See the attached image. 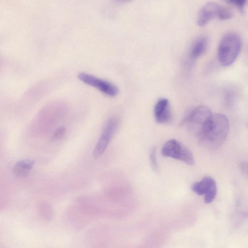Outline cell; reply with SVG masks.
Instances as JSON below:
<instances>
[{
	"instance_id": "6da1fadb",
	"label": "cell",
	"mask_w": 248,
	"mask_h": 248,
	"mask_svg": "<svg viewBox=\"0 0 248 248\" xmlns=\"http://www.w3.org/2000/svg\"><path fill=\"white\" fill-rule=\"evenodd\" d=\"M229 128V121L225 114L213 113L205 128L198 138L205 145L210 148H216L225 141L228 135Z\"/></svg>"
},
{
	"instance_id": "7a4b0ae2",
	"label": "cell",
	"mask_w": 248,
	"mask_h": 248,
	"mask_svg": "<svg viewBox=\"0 0 248 248\" xmlns=\"http://www.w3.org/2000/svg\"><path fill=\"white\" fill-rule=\"evenodd\" d=\"M240 36L234 32L225 34L221 39L217 48V58L219 63L224 67L233 64L241 50Z\"/></svg>"
},
{
	"instance_id": "3957f363",
	"label": "cell",
	"mask_w": 248,
	"mask_h": 248,
	"mask_svg": "<svg viewBox=\"0 0 248 248\" xmlns=\"http://www.w3.org/2000/svg\"><path fill=\"white\" fill-rule=\"evenodd\" d=\"M213 113L205 105H200L193 108L185 117L182 124L197 137L203 132L209 123Z\"/></svg>"
},
{
	"instance_id": "277c9868",
	"label": "cell",
	"mask_w": 248,
	"mask_h": 248,
	"mask_svg": "<svg viewBox=\"0 0 248 248\" xmlns=\"http://www.w3.org/2000/svg\"><path fill=\"white\" fill-rule=\"evenodd\" d=\"M161 154L164 156L181 160L188 165L192 166L195 163L190 150L175 139L170 140L164 144Z\"/></svg>"
},
{
	"instance_id": "5b68a950",
	"label": "cell",
	"mask_w": 248,
	"mask_h": 248,
	"mask_svg": "<svg viewBox=\"0 0 248 248\" xmlns=\"http://www.w3.org/2000/svg\"><path fill=\"white\" fill-rule=\"evenodd\" d=\"M118 123L119 120L116 116H112L108 120L94 147L93 152L94 158H98L103 154L117 128Z\"/></svg>"
},
{
	"instance_id": "8992f818",
	"label": "cell",
	"mask_w": 248,
	"mask_h": 248,
	"mask_svg": "<svg viewBox=\"0 0 248 248\" xmlns=\"http://www.w3.org/2000/svg\"><path fill=\"white\" fill-rule=\"evenodd\" d=\"M78 78L84 83L91 86L103 93L109 96H115L117 95L119 90L114 84L86 73H80Z\"/></svg>"
},
{
	"instance_id": "52a82bcc",
	"label": "cell",
	"mask_w": 248,
	"mask_h": 248,
	"mask_svg": "<svg viewBox=\"0 0 248 248\" xmlns=\"http://www.w3.org/2000/svg\"><path fill=\"white\" fill-rule=\"evenodd\" d=\"M191 190L199 195H204L205 203H210L216 196L217 185L212 177L205 176L200 181L193 183Z\"/></svg>"
},
{
	"instance_id": "ba28073f",
	"label": "cell",
	"mask_w": 248,
	"mask_h": 248,
	"mask_svg": "<svg viewBox=\"0 0 248 248\" xmlns=\"http://www.w3.org/2000/svg\"><path fill=\"white\" fill-rule=\"evenodd\" d=\"M220 5L215 2H209L201 9L197 17V24L202 27L211 20L218 17Z\"/></svg>"
},
{
	"instance_id": "9c48e42d",
	"label": "cell",
	"mask_w": 248,
	"mask_h": 248,
	"mask_svg": "<svg viewBox=\"0 0 248 248\" xmlns=\"http://www.w3.org/2000/svg\"><path fill=\"white\" fill-rule=\"evenodd\" d=\"M155 118L156 123L160 124L170 122L172 115L169 100L166 98L160 99L154 108Z\"/></svg>"
},
{
	"instance_id": "30bf717a",
	"label": "cell",
	"mask_w": 248,
	"mask_h": 248,
	"mask_svg": "<svg viewBox=\"0 0 248 248\" xmlns=\"http://www.w3.org/2000/svg\"><path fill=\"white\" fill-rule=\"evenodd\" d=\"M209 41L205 36L197 37L192 43L189 50V56L190 59L194 60L202 56L206 52Z\"/></svg>"
},
{
	"instance_id": "8fae6325",
	"label": "cell",
	"mask_w": 248,
	"mask_h": 248,
	"mask_svg": "<svg viewBox=\"0 0 248 248\" xmlns=\"http://www.w3.org/2000/svg\"><path fill=\"white\" fill-rule=\"evenodd\" d=\"M34 164V160L25 159L17 161L14 166V174L18 177H25L30 172Z\"/></svg>"
},
{
	"instance_id": "7c38bea8",
	"label": "cell",
	"mask_w": 248,
	"mask_h": 248,
	"mask_svg": "<svg viewBox=\"0 0 248 248\" xmlns=\"http://www.w3.org/2000/svg\"><path fill=\"white\" fill-rule=\"evenodd\" d=\"M232 16V11L227 8L220 5L217 18L221 20H227Z\"/></svg>"
},
{
	"instance_id": "4fadbf2b",
	"label": "cell",
	"mask_w": 248,
	"mask_h": 248,
	"mask_svg": "<svg viewBox=\"0 0 248 248\" xmlns=\"http://www.w3.org/2000/svg\"><path fill=\"white\" fill-rule=\"evenodd\" d=\"M150 159L151 162V165L153 170L155 172H157L158 170V166L156 161V149L153 148L150 155Z\"/></svg>"
},
{
	"instance_id": "5bb4252c",
	"label": "cell",
	"mask_w": 248,
	"mask_h": 248,
	"mask_svg": "<svg viewBox=\"0 0 248 248\" xmlns=\"http://www.w3.org/2000/svg\"><path fill=\"white\" fill-rule=\"evenodd\" d=\"M247 0H225L229 4L235 6L241 12H243Z\"/></svg>"
},
{
	"instance_id": "9a60e30c",
	"label": "cell",
	"mask_w": 248,
	"mask_h": 248,
	"mask_svg": "<svg viewBox=\"0 0 248 248\" xmlns=\"http://www.w3.org/2000/svg\"><path fill=\"white\" fill-rule=\"evenodd\" d=\"M65 128L63 126L57 128L52 136V139L56 140L61 138L65 134Z\"/></svg>"
},
{
	"instance_id": "2e32d148",
	"label": "cell",
	"mask_w": 248,
	"mask_h": 248,
	"mask_svg": "<svg viewBox=\"0 0 248 248\" xmlns=\"http://www.w3.org/2000/svg\"><path fill=\"white\" fill-rule=\"evenodd\" d=\"M116 1L120 2H128L131 0H116Z\"/></svg>"
}]
</instances>
